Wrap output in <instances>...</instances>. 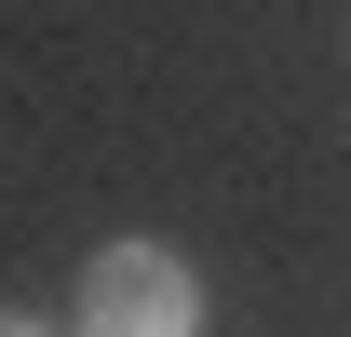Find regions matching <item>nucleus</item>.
Here are the masks:
<instances>
[{
    "label": "nucleus",
    "mask_w": 351,
    "mask_h": 337,
    "mask_svg": "<svg viewBox=\"0 0 351 337\" xmlns=\"http://www.w3.org/2000/svg\"><path fill=\"white\" fill-rule=\"evenodd\" d=\"M203 324V297H189V270H176L162 243H108L82 284V337H189Z\"/></svg>",
    "instance_id": "1"
},
{
    "label": "nucleus",
    "mask_w": 351,
    "mask_h": 337,
    "mask_svg": "<svg viewBox=\"0 0 351 337\" xmlns=\"http://www.w3.org/2000/svg\"><path fill=\"white\" fill-rule=\"evenodd\" d=\"M0 337H41V324H14V310H0Z\"/></svg>",
    "instance_id": "2"
}]
</instances>
